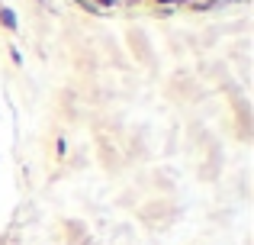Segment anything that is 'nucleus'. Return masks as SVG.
Instances as JSON below:
<instances>
[{"label":"nucleus","instance_id":"f257e3e1","mask_svg":"<svg viewBox=\"0 0 254 245\" xmlns=\"http://www.w3.org/2000/svg\"><path fill=\"white\" fill-rule=\"evenodd\" d=\"M126 45H129V52L138 58L142 65H155V52H151V45H148V36H145L142 29H126Z\"/></svg>","mask_w":254,"mask_h":245},{"label":"nucleus","instance_id":"f03ea898","mask_svg":"<svg viewBox=\"0 0 254 245\" xmlns=\"http://www.w3.org/2000/svg\"><path fill=\"white\" fill-rule=\"evenodd\" d=\"M138 216H142L148 226H158V220H161V216H164V223H171L174 216H177V210H174L171 200H151V203H145V207L138 210Z\"/></svg>","mask_w":254,"mask_h":245},{"label":"nucleus","instance_id":"7ed1b4c3","mask_svg":"<svg viewBox=\"0 0 254 245\" xmlns=\"http://www.w3.org/2000/svg\"><path fill=\"white\" fill-rule=\"evenodd\" d=\"M64 229H68V239H64V245H87V242H90L87 226H84L81 220H68V223H64Z\"/></svg>","mask_w":254,"mask_h":245},{"label":"nucleus","instance_id":"20e7f679","mask_svg":"<svg viewBox=\"0 0 254 245\" xmlns=\"http://www.w3.org/2000/svg\"><path fill=\"white\" fill-rule=\"evenodd\" d=\"M0 29H3L6 36H16L19 32V16L10 3H0Z\"/></svg>","mask_w":254,"mask_h":245},{"label":"nucleus","instance_id":"39448f33","mask_svg":"<svg viewBox=\"0 0 254 245\" xmlns=\"http://www.w3.org/2000/svg\"><path fill=\"white\" fill-rule=\"evenodd\" d=\"M10 62L16 65V68H23V55H19V49H16V45H10Z\"/></svg>","mask_w":254,"mask_h":245}]
</instances>
